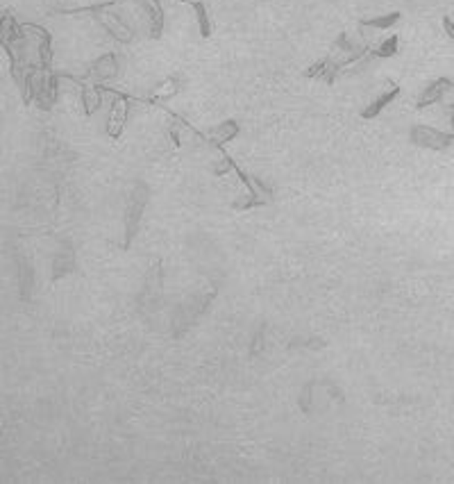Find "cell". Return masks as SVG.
I'll use <instances>...</instances> for the list:
<instances>
[{"label": "cell", "instance_id": "1", "mask_svg": "<svg viewBox=\"0 0 454 484\" xmlns=\"http://www.w3.org/2000/svg\"><path fill=\"white\" fill-rule=\"evenodd\" d=\"M114 5H116V0H109V3L96 5V7H87V10H70V14L98 12V21L103 23V28L107 30V32L112 35V37L116 39V41L128 43V41H132V28L125 26L119 14H112V12H109V7H114Z\"/></svg>", "mask_w": 454, "mask_h": 484}, {"label": "cell", "instance_id": "2", "mask_svg": "<svg viewBox=\"0 0 454 484\" xmlns=\"http://www.w3.org/2000/svg\"><path fill=\"white\" fill-rule=\"evenodd\" d=\"M409 142L418 148H429V151H445L454 144V135L441 132L429 126H413L409 130Z\"/></svg>", "mask_w": 454, "mask_h": 484}, {"label": "cell", "instance_id": "3", "mask_svg": "<svg viewBox=\"0 0 454 484\" xmlns=\"http://www.w3.org/2000/svg\"><path fill=\"white\" fill-rule=\"evenodd\" d=\"M148 205V186L144 182H139L132 191V198H130V205H128V216H125V246L132 244L135 234L139 230V221H141V214Z\"/></svg>", "mask_w": 454, "mask_h": 484}, {"label": "cell", "instance_id": "4", "mask_svg": "<svg viewBox=\"0 0 454 484\" xmlns=\"http://www.w3.org/2000/svg\"><path fill=\"white\" fill-rule=\"evenodd\" d=\"M112 91V112H109V121H107V135L109 137H121V132L125 128V123H128V96H123V93Z\"/></svg>", "mask_w": 454, "mask_h": 484}, {"label": "cell", "instance_id": "5", "mask_svg": "<svg viewBox=\"0 0 454 484\" xmlns=\"http://www.w3.org/2000/svg\"><path fill=\"white\" fill-rule=\"evenodd\" d=\"M89 77L96 84H103L112 77L119 75V59H116L114 52H107V55H100V59H96L93 64L89 66Z\"/></svg>", "mask_w": 454, "mask_h": 484}, {"label": "cell", "instance_id": "6", "mask_svg": "<svg viewBox=\"0 0 454 484\" xmlns=\"http://www.w3.org/2000/svg\"><path fill=\"white\" fill-rule=\"evenodd\" d=\"M450 89H454V80H450V77H436V80L432 84H427V89L420 93L416 107L425 109L429 105L441 103V100L445 98V93H448Z\"/></svg>", "mask_w": 454, "mask_h": 484}, {"label": "cell", "instance_id": "7", "mask_svg": "<svg viewBox=\"0 0 454 484\" xmlns=\"http://www.w3.org/2000/svg\"><path fill=\"white\" fill-rule=\"evenodd\" d=\"M141 10L146 12L148 23H150V37L152 39H161L164 35V7L159 0H139Z\"/></svg>", "mask_w": 454, "mask_h": 484}, {"label": "cell", "instance_id": "8", "mask_svg": "<svg viewBox=\"0 0 454 484\" xmlns=\"http://www.w3.org/2000/svg\"><path fill=\"white\" fill-rule=\"evenodd\" d=\"M234 137H239V123L234 119H227V121L221 123V126L209 130L207 142H209V146H214V148H223L227 142H232Z\"/></svg>", "mask_w": 454, "mask_h": 484}, {"label": "cell", "instance_id": "9", "mask_svg": "<svg viewBox=\"0 0 454 484\" xmlns=\"http://www.w3.org/2000/svg\"><path fill=\"white\" fill-rule=\"evenodd\" d=\"M397 93H400V87H397L395 82H391L388 87H386L384 91H382L379 96L375 98L373 103L364 109V112H362V116H364V119H375V116H377V114L382 112V109H384V107L391 103V100H395V96H397Z\"/></svg>", "mask_w": 454, "mask_h": 484}, {"label": "cell", "instance_id": "10", "mask_svg": "<svg viewBox=\"0 0 454 484\" xmlns=\"http://www.w3.org/2000/svg\"><path fill=\"white\" fill-rule=\"evenodd\" d=\"M402 19L400 12H391L384 14V17H375V19H364L362 21V28H373V30H388L391 26H395L397 21Z\"/></svg>", "mask_w": 454, "mask_h": 484}, {"label": "cell", "instance_id": "11", "mask_svg": "<svg viewBox=\"0 0 454 484\" xmlns=\"http://www.w3.org/2000/svg\"><path fill=\"white\" fill-rule=\"evenodd\" d=\"M191 7L195 10V17H198V28H200V35L209 39L211 37V21H209V12H207V5L202 0H191Z\"/></svg>", "mask_w": 454, "mask_h": 484}, {"label": "cell", "instance_id": "12", "mask_svg": "<svg viewBox=\"0 0 454 484\" xmlns=\"http://www.w3.org/2000/svg\"><path fill=\"white\" fill-rule=\"evenodd\" d=\"M397 46H400V39L395 35L393 37H386L377 48H373V57H379V59H386V57H395L397 55Z\"/></svg>", "mask_w": 454, "mask_h": 484}, {"label": "cell", "instance_id": "13", "mask_svg": "<svg viewBox=\"0 0 454 484\" xmlns=\"http://www.w3.org/2000/svg\"><path fill=\"white\" fill-rule=\"evenodd\" d=\"M177 89H179V82H177V80H173V77H168V80L164 82L157 91H155V98H150V100H148V103H150V105H155V100L175 96V93H177Z\"/></svg>", "mask_w": 454, "mask_h": 484}, {"label": "cell", "instance_id": "14", "mask_svg": "<svg viewBox=\"0 0 454 484\" xmlns=\"http://www.w3.org/2000/svg\"><path fill=\"white\" fill-rule=\"evenodd\" d=\"M443 30H445V35L454 41V21L450 17H443Z\"/></svg>", "mask_w": 454, "mask_h": 484}, {"label": "cell", "instance_id": "15", "mask_svg": "<svg viewBox=\"0 0 454 484\" xmlns=\"http://www.w3.org/2000/svg\"><path fill=\"white\" fill-rule=\"evenodd\" d=\"M450 123H452V135H454V105L450 109Z\"/></svg>", "mask_w": 454, "mask_h": 484}, {"label": "cell", "instance_id": "16", "mask_svg": "<svg viewBox=\"0 0 454 484\" xmlns=\"http://www.w3.org/2000/svg\"><path fill=\"white\" fill-rule=\"evenodd\" d=\"M177 3H184V5H191V0H177Z\"/></svg>", "mask_w": 454, "mask_h": 484}]
</instances>
